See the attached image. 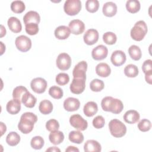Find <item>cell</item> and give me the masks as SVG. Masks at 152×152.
<instances>
[{
	"label": "cell",
	"instance_id": "f35d334b",
	"mask_svg": "<svg viewBox=\"0 0 152 152\" xmlns=\"http://www.w3.org/2000/svg\"><path fill=\"white\" fill-rule=\"evenodd\" d=\"M99 7V2L97 0H87L86 2V8L87 11L94 13L96 12Z\"/></svg>",
	"mask_w": 152,
	"mask_h": 152
},
{
	"label": "cell",
	"instance_id": "4316f807",
	"mask_svg": "<svg viewBox=\"0 0 152 152\" xmlns=\"http://www.w3.org/2000/svg\"><path fill=\"white\" fill-rule=\"evenodd\" d=\"M49 139L51 143L54 145L60 144L64 140V135L62 131L56 130L51 131L49 135Z\"/></svg>",
	"mask_w": 152,
	"mask_h": 152
},
{
	"label": "cell",
	"instance_id": "cb8c5ba5",
	"mask_svg": "<svg viewBox=\"0 0 152 152\" xmlns=\"http://www.w3.org/2000/svg\"><path fill=\"white\" fill-rule=\"evenodd\" d=\"M8 26L10 30L15 33H20L22 29V26L19 19L15 17H11L7 21Z\"/></svg>",
	"mask_w": 152,
	"mask_h": 152
},
{
	"label": "cell",
	"instance_id": "f6af8a7d",
	"mask_svg": "<svg viewBox=\"0 0 152 152\" xmlns=\"http://www.w3.org/2000/svg\"><path fill=\"white\" fill-rule=\"evenodd\" d=\"M93 125L96 129H100L102 128L105 124V121L104 118L101 116L99 115L95 117L93 120Z\"/></svg>",
	"mask_w": 152,
	"mask_h": 152
},
{
	"label": "cell",
	"instance_id": "9a60e30c",
	"mask_svg": "<svg viewBox=\"0 0 152 152\" xmlns=\"http://www.w3.org/2000/svg\"><path fill=\"white\" fill-rule=\"evenodd\" d=\"M69 28L71 33L75 35H79L84 32L85 30V25L82 21L76 19L69 22Z\"/></svg>",
	"mask_w": 152,
	"mask_h": 152
},
{
	"label": "cell",
	"instance_id": "7dc6e473",
	"mask_svg": "<svg viewBox=\"0 0 152 152\" xmlns=\"http://www.w3.org/2000/svg\"><path fill=\"white\" fill-rule=\"evenodd\" d=\"M151 76H152V71L145 73V79L147 83L151 84Z\"/></svg>",
	"mask_w": 152,
	"mask_h": 152
},
{
	"label": "cell",
	"instance_id": "7a4b0ae2",
	"mask_svg": "<svg viewBox=\"0 0 152 152\" xmlns=\"http://www.w3.org/2000/svg\"><path fill=\"white\" fill-rule=\"evenodd\" d=\"M101 106L104 111L110 112L114 114H119L124 109L122 102L111 96L104 97L101 102Z\"/></svg>",
	"mask_w": 152,
	"mask_h": 152
},
{
	"label": "cell",
	"instance_id": "484cf974",
	"mask_svg": "<svg viewBox=\"0 0 152 152\" xmlns=\"http://www.w3.org/2000/svg\"><path fill=\"white\" fill-rule=\"evenodd\" d=\"M98 110V106L94 102H88L84 106L83 112L87 117H91L94 116Z\"/></svg>",
	"mask_w": 152,
	"mask_h": 152
},
{
	"label": "cell",
	"instance_id": "816d5d0a",
	"mask_svg": "<svg viewBox=\"0 0 152 152\" xmlns=\"http://www.w3.org/2000/svg\"><path fill=\"white\" fill-rule=\"evenodd\" d=\"M1 37H2L4 35H5L6 34V29L5 28H4V27L1 25Z\"/></svg>",
	"mask_w": 152,
	"mask_h": 152
},
{
	"label": "cell",
	"instance_id": "ee69618b",
	"mask_svg": "<svg viewBox=\"0 0 152 152\" xmlns=\"http://www.w3.org/2000/svg\"><path fill=\"white\" fill-rule=\"evenodd\" d=\"M46 128L49 131H53L58 130L59 128V124L58 121L55 119H51L46 123Z\"/></svg>",
	"mask_w": 152,
	"mask_h": 152
},
{
	"label": "cell",
	"instance_id": "ba28073f",
	"mask_svg": "<svg viewBox=\"0 0 152 152\" xmlns=\"http://www.w3.org/2000/svg\"><path fill=\"white\" fill-rule=\"evenodd\" d=\"M56 65L62 71L68 70L71 65V58L70 56L66 53L59 54L56 60Z\"/></svg>",
	"mask_w": 152,
	"mask_h": 152
},
{
	"label": "cell",
	"instance_id": "b9f144b4",
	"mask_svg": "<svg viewBox=\"0 0 152 152\" xmlns=\"http://www.w3.org/2000/svg\"><path fill=\"white\" fill-rule=\"evenodd\" d=\"M138 128L142 132L148 131L151 127V121L147 119H142L138 124Z\"/></svg>",
	"mask_w": 152,
	"mask_h": 152
},
{
	"label": "cell",
	"instance_id": "ac0fdd59",
	"mask_svg": "<svg viewBox=\"0 0 152 152\" xmlns=\"http://www.w3.org/2000/svg\"><path fill=\"white\" fill-rule=\"evenodd\" d=\"M23 21L25 25L28 23H36L39 24L40 21V17L36 11H30L24 15Z\"/></svg>",
	"mask_w": 152,
	"mask_h": 152
},
{
	"label": "cell",
	"instance_id": "1f68e13d",
	"mask_svg": "<svg viewBox=\"0 0 152 152\" xmlns=\"http://www.w3.org/2000/svg\"><path fill=\"white\" fill-rule=\"evenodd\" d=\"M128 53L130 57L134 61L140 60L142 56L141 50L137 45H131L128 49Z\"/></svg>",
	"mask_w": 152,
	"mask_h": 152
},
{
	"label": "cell",
	"instance_id": "681fc988",
	"mask_svg": "<svg viewBox=\"0 0 152 152\" xmlns=\"http://www.w3.org/2000/svg\"><path fill=\"white\" fill-rule=\"evenodd\" d=\"M1 124V135H3V134L6 132L7 131V127L6 125L2 122H0Z\"/></svg>",
	"mask_w": 152,
	"mask_h": 152
},
{
	"label": "cell",
	"instance_id": "277c9868",
	"mask_svg": "<svg viewBox=\"0 0 152 152\" xmlns=\"http://www.w3.org/2000/svg\"><path fill=\"white\" fill-rule=\"evenodd\" d=\"M109 128L112 136L116 138L124 137L126 132V127L121 121L114 119L109 123Z\"/></svg>",
	"mask_w": 152,
	"mask_h": 152
},
{
	"label": "cell",
	"instance_id": "6da1fadb",
	"mask_svg": "<svg viewBox=\"0 0 152 152\" xmlns=\"http://www.w3.org/2000/svg\"><path fill=\"white\" fill-rule=\"evenodd\" d=\"M37 121V117L35 114L32 112H25L21 116L18 128L23 134H29L33 129L34 124Z\"/></svg>",
	"mask_w": 152,
	"mask_h": 152
},
{
	"label": "cell",
	"instance_id": "e0dca14e",
	"mask_svg": "<svg viewBox=\"0 0 152 152\" xmlns=\"http://www.w3.org/2000/svg\"><path fill=\"white\" fill-rule=\"evenodd\" d=\"M6 109L10 114H17L21 110V100L17 99L10 100L7 104Z\"/></svg>",
	"mask_w": 152,
	"mask_h": 152
},
{
	"label": "cell",
	"instance_id": "5b68a950",
	"mask_svg": "<svg viewBox=\"0 0 152 152\" xmlns=\"http://www.w3.org/2000/svg\"><path fill=\"white\" fill-rule=\"evenodd\" d=\"M81 9V2L80 0H67L65 2L64 10L65 12L71 16L79 13Z\"/></svg>",
	"mask_w": 152,
	"mask_h": 152
},
{
	"label": "cell",
	"instance_id": "f5cc1de1",
	"mask_svg": "<svg viewBox=\"0 0 152 152\" xmlns=\"http://www.w3.org/2000/svg\"><path fill=\"white\" fill-rule=\"evenodd\" d=\"M0 43H1V55H2L3 53H4V50H2V48H4V47H5V46L3 44V43H2V42H1ZM4 49H5V48H4Z\"/></svg>",
	"mask_w": 152,
	"mask_h": 152
},
{
	"label": "cell",
	"instance_id": "44dd1931",
	"mask_svg": "<svg viewBox=\"0 0 152 152\" xmlns=\"http://www.w3.org/2000/svg\"><path fill=\"white\" fill-rule=\"evenodd\" d=\"M102 11L105 16L108 17H113L117 12V5L113 2H107L104 4Z\"/></svg>",
	"mask_w": 152,
	"mask_h": 152
},
{
	"label": "cell",
	"instance_id": "30bf717a",
	"mask_svg": "<svg viewBox=\"0 0 152 152\" xmlns=\"http://www.w3.org/2000/svg\"><path fill=\"white\" fill-rule=\"evenodd\" d=\"M87 69V63L84 61L78 62L72 71L74 78H83L86 80V71Z\"/></svg>",
	"mask_w": 152,
	"mask_h": 152
},
{
	"label": "cell",
	"instance_id": "d4e9b609",
	"mask_svg": "<svg viewBox=\"0 0 152 152\" xmlns=\"http://www.w3.org/2000/svg\"><path fill=\"white\" fill-rule=\"evenodd\" d=\"M96 74L101 77H107L111 73V69L109 65L104 62L99 63L96 67Z\"/></svg>",
	"mask_w": 152,
	"mask_h": 152
},
{
	"label": "cell",
	"instance_id": "5bb4252c",
	"mask_svg": "<svg viewBox=\"0 0 152 152\" xmlns=\"http://www.w3.org/2000/svg\"><path fill=\"white\" fill-rule=\"evenodd\" d=\"M126 57L125 53L120 50H115L110 57V61L112 64L116 66L122 65L126 61Z\"/></svg>",
	"mask_w": 152,
	"mask_h": 152
},
{
	"label": "cell",
	"instance_id": "8992f818",
	"mask_svg": "<svg viewBox=\"0 0 152 152\" xmlns=\"http://www.w3.org/2000/svg\"><path fill=\"white\" fill-rule=\"evenodd\" d=\"M15 44L18 50L22 52H26L31 49V40L27 36L21 35L15 39Z\"/></svg>",
	"mask_w": 152,
	"mask_h": 152
},
{
	"label": "cell",
	"instance_id": "7bdbcfd3",
	"mask_svg": "<svg viewBox=\"0 0 152 152\" xmlns=\"http://www.w3.org/2000/svg\"><path fill=\"white\" fill-rule=\"evenodd\" d=\"M25 30L27 34L31 36L36 34L39 31L38 24L28 23L25 25Z\"/></svg>",
	"mask_w": 152,
	"mask_h": 152
},
{
	"label": "cell",
	"instance_id": "4dcf8cb0",
	"mask_svg": "<svg viewBox=\"0 0 152 152\" xmlns=\"http://www.w3.org/2000/svg\"><path fill=\"white\" fill-rule=\"evenodd\" d=\"M140 7V3L137 0H128L126 1V8L130 13L134 14L138 12Z\"/></svg>",
	"mask_w": 152,
	"mask_h": 152
},
{
	"label": "cell",
	"instance_id": "7402d4cb",
	"mask_svg": "<svg viewBox=\"0 0 152 152\" xmlns=\"http://www.w3.org/2000/svg\"><path fill=\"white\" fill-rule=\"evenodd\" d=\"M140 117V114L137 110H129L125 113L124 119L125 122L128 124H134L139 121Z\"/></svg>",
	"mask_w": 152,
	"mask_h": 152
},
{
	"label": "cell",
	"instance_id": "c3c4849f",
	"mask_svg": "<svg viewBox=\"0 0 152 152\" xmlns=\"http://www.w3.org/2000/svg\"><path fill=\"white\" fill-rule=\"evenodd\" d=\"M66 152H72V151H79V149L74 146H68V148L65 150Z\"/></svg>",
	"mask_w": 152,
	"mask_h": 152
},
{
	"label": "cell",
	"instance_id": "52a82bcc",
	"mask_svg": "<svg viewBox=\"0 0 152 152\" xmlns=\"http://www.w3.org/2000/svg\"><path fill=\"white\" fill-rule=\"evenodd\" d=\"M69 123L72 126L79 131H84L88 126L87 121L79 114L72 115L69 118Z\"/></svg>",
	"mask_w": 152,
	"mask_h": 152
},
{
	"label": "cell",
	"instance_id": "8fae6325",
	"mask_svg": "<svg viewBox=\"0 0 152 152\" xmlns=\"http://www.w3.org/2000/svg\"><path fill=\"white\" fill-rule=\"evenodd\" d=\"M86 88V79L73 78L70 84L71 91L75 94L82 93Z\"/></svg>",
	"mask_w": 152,
	"mask_h": 152
},
{
	"label": "cell",
	"instance_id": "f546056e",
	"mask_svg": "<svg viewBox=\"0 0 152 152\" xmlns=\"http://www.w3.org/2000/svg\"><path fill=\"white\" fill-rule=\"evenodd\" d=\"M20 141V136L16 132H10L6 137V142L10 146H15Z\"/></svg>",
	"mask_w": 152,
	"mask_h": 152
},
{
	"label": "cell",
	"instance_id": "f907efd6",
	"mask_svg": "<svg viewBox=\"0 0 152 152\" xmlns=\"http://www.w3.org/2000/svg\"><path fill=\"white\" fill-rule=\"evenodd\" d=\"M46 151H55V152L58 151V152H60L61 150H60L59 148H58L56 147H50L49 148H48L46 150Z\"/></svg>",
	"mask_w": 152,
	"mask_h": 152
},
{
	"label": "cell",
	"instance_id": "2e32d148",
	"mask_svg": "<svg viewBox=\"0 0 152 152\" xmlns=\"http://www.w3.org/2000/svg\"><path fill=\"white\" fill-rule=\"evenodd\" d=\"M80 106V102L78 99L74 97H68L64 102V107L68 112H74L77 110Z\"/></svg>",
	"mask_w": 152,
	"mask_h": 152
},
{
	"label": "cell",
	"instance_id": "8d00e7d4",
	"mask_svg": "<svg viewBox=\"0 0 152 152\" xmlns=\"http://www.w3.org/2000/svg\"><path fill=\"white\" fill-rule=\"evenodd\" d=\"M49 95L55 99H60L63 96V90L58 86H53L49 88Z\"/></svg>",
	"mask_w": 152,
	"mask_h": 152
},
{
	"label": "cell",
	"instance_id": "3957f363",
	"mask_svg": "<svg viewBox=\"0 0 152 152\" xmlns=\"http://www.w3.org/2000/svg\"><path fill=\"white\" fill-rule=\"evenodd\" d=\"M147 33V26L146 23L140 20L134 24V27L131 30V36L135 41L142 40Z\"/></svg>",
	"mask_w": 152,
	"mask_h": 152
},
{
	"label": "cell",
	"instance_id": "ab89813d",
	"mask_svg": "<svg viewBox=\"0 0 152 152\" xmlns=\"http://www.w3.org/2000/svg\"><path fill=\"white\" fill-rule=\"evenodd\" d=\"M27 91H28L26 87L21 86H17L13 90L12 97L14 99H17L21 100L23 95Z\"/></svg>",
	"mask_w": 152,
	"mask_h": 152
},
{
	"label": "cell",
	"instance_id": "9c48e42d",
	"mask_svg": "<svg viewBox=\"0 0 152 152\" xmlns=\"http://www.w3.org/2000/svg\"><path fill=\"white\" fill-rule=\"evenodd\" d=\"M30 87L32 90L35 93L42 94L44 93L46 89L47 82L42 77L35 78L31 80Z\"/></svg>",
	"mask_w": 152,
	"mask_h": 152
},
{
	"label": "cell",
	"instance_id": "d6a6232c",
	"mask_svg": "<svg viewBox=\"0 0 152 152\" xmlns=\"http://www.w3.org/2000/svg\"><path fill=\"white\" fill-rule=\"evenodd\" d=\"M138 67L134 64L127 65L124 68V74L128 77H136L138 75Z\"/></svg>",
	"mask_w": 152,
	"mask_h": 152
},
{
	"label": "cell",
	"instance_id": "ffe728a7",
	"mask_svg": "<svg viewBox=\"0 0 152 152\" xmlns=\"http://www.w3.org/2000/svg\"><path fill=\"white\" fill-rule=\"evenodd\" d=\"M101 150L100 144L94 140H88L84 145V150L85 152H99Z\"/></svg>",
	"mask_w": 152,
	"mask_h": 152
},
{
	"label": "cell",
	"instance_id": "836d02e7",
	"mask_svg": "<svg viewBox=\"0 0 152 152\" xmlns=\"http://www.w3.org/2000/svg\"><path fill=\"white\" fill-rule=\"evenodd\" d=\"M25 4L21 1H14L11 4V10L14 13L20 14L25 10Z\"/></svg>",
	"mask_w": 152,
	"mask_h": 152
},
{
	"label": "cell",
	"instance_id": "f1b7e54d",
	"mask_svg": "<svg viewBox=\"0 0 152 152\" xmlns=\"http://www.w3.org/2000/svg\"><path fill=\"white\" fill-rule=\"evenodd\" d=\"M68 138L71 142L78 144L82 143L84 141V135L79 130L71 131L69 134Z\"/></svg>",
	"mask_w": 152,
	"mask_h": 152
},
{
	"label": "cell",
	"instance_id": "603a6c76",
	"mask_svg": "<svg viewBox=\"0 0 152 152\" xmlns=\"http://www.w3.org/2000/svg\"><path fill=\"white\" fill-rule=\"evenodd\" d=\"M21 103L27 107H33L37 102V99L29 91L26 92L21 97Z\"/></svg>",
	"mask_w": 152,
	"mask_h": 152
},
{
	"label": "cell",
	"instance_id": "bcb514c9",
	"mask_svg": "<svg viewBox=\"0 0 152 152\" xmlns=\"http://www.w3.org/2000/svg\"><path fill=\"white\" fill-rule=\"evenodd\" d=\"M142 69L144 74L152 71V61L151 59L145 60L142 64Z\"/></svg>",
	"mask_w": 152,
	"mask_h": 152
},
{
	"label": "cell",
	"instance_id": "d6986e66",
	"mask_svg": "<svg viewBox=\"0 0 152 152\" xmlns=\"http://www.w3.org/2000/svg\"><path fill=\"white\" fill-rule=\"evenodd\" d=\"M55 36L59 40L66 39L71 34L69 28L65 26H60L58 27L54 31Z\"/></svg>",
	"mask_w": 152,
	"mask_h": 152
},
{
	"label": "cell",
	"instance_id": "e575fe53",
	"mask_svg": "<svg viewBox=\"0 0 152 152\" xmlns=\"http://www.w3.org/2000/svg\"><path fill=\"white\" fill-rule=\"evenodd\" d=\"M104 87L103 81L99 79H94L90 83V88L93 91L99 92L104 88Z\"/></svg>",
	"mask_w": 152,
	"mask_h": 152
},
{
	"label": "cell",
	"instance_id": "7c38bea8",
	"mask_svg": "<svg viewBox=\"0 0 152 152\" xmlns=\"http://www.w3.org/2000/svg\"><path fill=\"white\" fill-rule=\"evenodd\" d=\"M108 54L107 47L103 45H100L94 48L91 52L92 58L96 61H100L105 59Z\"/></svg>",
	"mask_w": 152,
	"mask_h": 152
},
{
	"label": "cell",
	"instance_id": "74e56055",
	"mask_svg": "<svg viewBox=\"0 0 152 152\" xmlns=\"http://www.w3.org/2000/svg\"><path fill=\"white\" fill-rule=\"evenodd\" d=\"M103 40L106 44L109 45H114L116 43L117 40V37L114 33L108 31L103 34Z\"/></svg>",
	"mask_w": 152,
	"mask_h": 152
},
{
	"label": "cell",
	"instance_id": "4fadbf2b",
	"mask_svg": "<svg viewBox=\"0 0 152 152\" xmlns=\"http://www.w3.org/2000/svg\"><path fill=\"white\" fill-rule=\"evenodd\" d=\"M99 33L97 30L90 28L87 30L83 36L84 42L87 45H93L99 40Z\"/></svg>",
	"mask_w": 152,
	"mask_h": 152
},
{
	"label": "cell",
	"instance_id": "60d3db41",
	"mask_svg": "<svg viewBox=\"0 0 152 152\" xmlns=\"http://www.w3.org/2000/svg\"><path fill=\"white\" fill-rule=\"evenodd\" d=\"M56 83L59 86H64L68 83L69 81V77L66 73L61 72L56 76Z\"/></svg>",
	"mask_w": 152,
	"mask_h": 152
},
{
	"label": "cell",
	"instance_id": "83f0119b",
	"mask_svg": "<svg viewBox=\"0 0 152 152\" xmlns=\"http://www.w3.org/2000/svg\"><path fill=\"white\" fill-rule=\"evenodd\" d=\"M53 104L52 102L48 100H43L40 102L39 106V111L43 115H48L53 110Z\"/></svg>",
	"mask_w": 152,
	"mask_h": 152
},
{
	"label": "cell",
	"instance_id": "d590c367",
	"mask_svg": "<svg viewBox=\"0 0 152 152\" xmlns=\"http://www.w3.org/2000/svg\"><path fill=\"white\" fill-rule=\"evenodd\" d=\"M45 144L43 138L40 136H35L33 137L30 141L31 147L35 150L41 149Z\"/></svg>",
	"mask_w": 152,
	"mask_h": 152
}]
</instances>
